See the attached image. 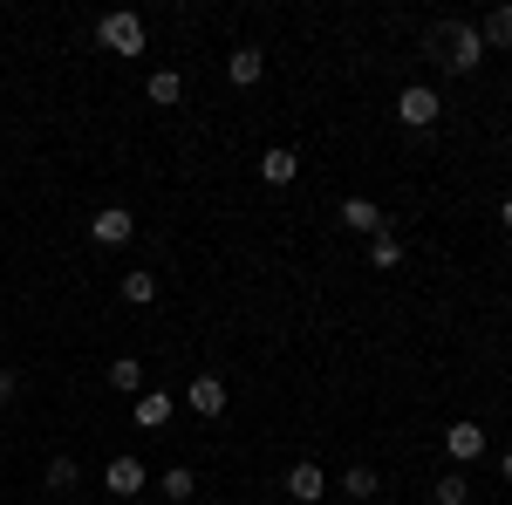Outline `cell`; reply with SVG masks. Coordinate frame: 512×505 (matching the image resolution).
I'll use <instances>...</instances> for the list:
<instances>
[{
    "label": "cell",
    "mask_w": 512,
    "mask_h": 505,
    "mask_svg": "<svg viewBox=\"0 0 512 505\" xmlns=\"http://www.w3.org/2000/svg\"><path fill=\"white\" fill-rule=\"evenodd\" d=\"M431 55L451 69V76H472L478 62H485V35H478V21H444V28H431Z\"/></svg>",
    "instance_id": "6da1fadb"
},
{
    "label": "cell",
    "mask_w": 512,
    "mask_h": 505,
    "mask_svg": "<svg viewBox=\"0 0 512 505\" xmlns=\"http://www.w3.org/2000/svg\"><path fill=\"white\" fill-rule=\"evenodd\" d=\"M96 41H103L110 55H144V14H130V7L103 14V21H96Z\"/></svg>",
    "instance_id": "7a4b0ae2"
},
{
    "label": "cell",
    "mask_w": 512,
    "mask_h": 505,
    "mask_svg": "<svg viewBox=\"0 0 512 505\" xmlns=\"http://www.w3.org/2000/svg\"><path fill=\"white\" fill-rule=\"evenodd\" d=\"M437 117H444V103H437V89H424V82H410V89L396 96V123H403V130H431Z\"/></svg>",
    "instance_id": "3957f363"
},
{
    "label": "cell",
    "mask_w": 512,
    "mask_h": 505,
    "mask_svg": "<svg viewBox=\"0 0 512 505\" xmlns=\"http://www.w3.org/2000/svg\"><path fill=\"white\" fill-rule=\"evenodd\" d=\"M144 485H151V471H144V458H130V451L103 465V492H117V499H137Z\"/></svg>",
    "instance_id": "277c9868"
},
{
    "label": "cell",
    "mask_w": 512,
    "mask_h": 505,
    "mask_svg": "<svg viewBox=\"0 0 512 505\" xmlns=\"http://www.w3.org/2000/svg\"><path fill=\"white\" fill-rule=\"evenodd\" d=\"M89 239H96V246H130V239H137V219H130L123 205H103V212L89 219Z\"/></svg>",
    "instance_id": "5b68a950"
},
{
    "label": "cell",
    "mask_w": 512,
    "mask_h": 505,
    "mask_svg": "<svg viewBox=\"0 0 512 505\" xmlns=\"http://www.w3.org/2000/svg\"><path fill=\"white\" fill-rule=\"evenodd\" d=\"M287 499H294V505H321V499H328V471L301 458V465L287 471Z\"/></svg>",
    "instance_id": "8992f818"
},
{
    "label": "cell",
    "mask_w": 512,
    "mask_h": 505,
    "mask_svg": "<svg viewBox=\"0 0 512 505\" xmlns=\"http://www.w3.org/2000/svg\"><path fill=\"white\" fill-rule=\"evenodd\" d=\"M342 226L362 239H376V233H390V219H383V205L376 198H342Z\"/></svg>",
    "instance_id": "52a82bcc"
},
{
    "label": "cell",
    "mask_w": 512,
    "mask_h": 505,
    "mask_svg": "<svg viewBox=\"0 0 512 505\" xmlns=\"http://www.w3.org/2000/svg\"><path fill=\"white\" fill-rule=\"evenodd\" d=\"M444 451H451L458 465H472V458H485V424H472V417H458V424L444 430Z\"/></svg>",
    "instance_id": "ba28073f"
},
{
    "label": "cell",
    "mask_w": 512,
    "mask_h": 505,
    "mask_svg": "<svg viewBox=\"0 0 512 505\" xmlns=\"http://www.w3.org/2000/svg\"><path fill=\"white\" fill-rule=\"evenodd\" d=\"M185 403H192L198 417H219V410L233 403V389L219 383V376H192V389H185Z\"/></svg>",
    "instance_id": "9c48e42d"
},
{
    "label": "cell",
    "mask_w": 512,
    "mask_h": 505,
    "mask_svg": "<svg viewBox=\"0 0 512 505\" xmlns=\"http://www.w3.org/2000/svg\"><path fill=\"white\" fill-rule=\"evenodd\" d=\"M171 410H178V403H171V389H144L130 417H137V430H164V424H171Z\"/></svg>",
    "instance_id": "30bf717a"
},
{
    "label": "cell",
    "mask_w": 512,
    "mask_h": 505,
    "mask_svg": "<svg viewBox=\"0 0 512 505\" xmlns=\"http://www.w3.org/2000/svg\"><path fill=\"white\" fill-rule=\"evenodd\" d=\"M226 76H233V89H253V82L267 76V55L260 48H233L226 55Z\"/></svg>",
    "instance_id": "8fae6325"
},
{
    "label": "cell",
    "mask_w": 512,
    "mask_h": 505,
    "mask_svg": "<svg viewBox=\"0 0 512 505\" xmlns=\"http://www.w3.org/2000/svg\"><path fill=\"white\" fill-rule=\"evenodd\" d=\"M260 178H267L274 192H280V185H294V178H301V157L287 151V144H274V151L260 157Z\"/></svg>",
    "instance_id": "7c38bea8"
},
{
    "label": "cell",
    "mask_w": 512,
    "mask_h": 505,
    "mask_svg": "<svg viewBox=\"0 0 512 505\" xmlns=\"http://www.w3.org/2000/svg\"><path fill=\"white\" fill-rule=\"evenodd\" d=\"M123 301H130V308H151V301H158V273L130 267V273H123Z\"/></svg>",
    "instance_id": "4fadbf2b"
},
{
    "label": "cell",
    "mask_w": 512,
    "mask_h": 505,
    "mask_svg": "<svg viewBox=\"0 0 512 505\" xmlns=\"http://www.w3.org/2000/svg\"><path fill=\"white\" fill-rule=\"evenodd\" d=\"M144 96H151L158 110H171V103H185V76H178V69H158V76L144 82Z\"/></svg>",
    "instance_id": "5bb4252c"
},
{
    "label": "cell",
    "mask_w": 512,
    "mask_h": 505,
    "mask_svg": "<svg viewBox=\"0 0 512 505\" xmlns=\"http://www.w3.org/2000/svg\"><path fill=\"white\" fill-rule=\"evenodd\" d=\"M110 389H117V396H144V362H137V355H117V362H110Z\"/></svg>",
    "instance_id": "9a60e30c"
},
{
    "label": "cell",
    "mask_w": 512,
    "mask_h": 505,
    "mask_svg": "<svg viewBox=\"0 0 512 505\" xmlns=\"http://www.w3.org/2000/svg\"><path fill=\"white\" fill-rule=\"evenodd\" d=\"M376 492H383V478H376L369 465H349V471H342V499L362 505V499H376Z\"/></svg>",
    "instance_id": "2e32d148"
},
{
    "label": "cell",
    "mask_w": 512,
    "mask_h": 505,
    "mask_svg": "<svg viewBox=\"0 0 512 505\" xmlns=\"http://www.w3.org/2000/svg\"><path fill=\"white\" fill-rule=\"evenodd\" d=\"M478 35H485V48H512V0H506V7H492V14L478 21Z\"/></svg>",
    "instance_id": "e0dca14e"
},
{
    "label": "cell",
    "mask_w": 512,
    "mask_h": 505,
    "mask_svg": "<svg viewBox=\"0 0 512 505\" xmlns=\"http://www.w3.org/2000/svg\"><path fill=\"white\" fill-rule=\"evenodd\" d=\"M369 267H376V273L403 267V239H396V233H376V239H369Z\"/></svg>",
    "instance_id": "ac0fdd59"
},
{
    "label": "cell",
    "mask_w": 512,
    "mask_h": 505,
    "mask_svg": "<svg viewBox=\"0 0 512 505\" xmlns=\"http://www.w3.org/2000/svg\"><path fill=\"white\" fill-rule=\"evenodd\" d=\"M158 492H164V499H171V505H185V499H192V492H198V478H192V471H185V465H171V471H164V478H158Z\"/></svg>",
    "instance_id": "d6986e66"
},
{
    "label": "cell",
    "mask_w": 512,
    "mask_h": 505,
    "mask_svg": "<svg viewBox=\"0 0 512 505\" xmlns=\"http://www.w3.org/2000/svg\"><path fill=\"white\" fill-rule=\"evenodd\" d=\"M76 485H82L76 458H48V492H76Z\"/></svg>",
    "instance_id": "ffe728a7"
},
{
    "label": "cell",
    "mask_w": 512,
    "mask_h": 505,
    "mask_svg": "<svg viewBox=\"0 0 512 505\" xmlns=\"http://www.w3.org/2000/svg\"><path fill=\"white\" fill-rule=\"evenodd\" d=\"M437 505H465L472 499V485H465V471H444V478H437V492H431Z\"/></svg>",
    "instance_id": "44dd1931"
},
{
    "label": "cell",
    "mask_w": 512,
    "mask_h": 505,
    "mask_svg": "<svg viewBox=\"0 0 512 505\" xmlns=\"http://www.w3.org/2000/svg\"><path fill=\"white\" fill-rule=\"evenodd\" d=\"M14 389H21V383H14V369H0V410L14 403Z\"/></svg>",
    "instance_id": "7402d4cb"
},
{
    "label": "cell",
    "mask_w": 512,
    "mask_h": 505,
    "mask_svg": "<svg viewBox=\"0 0 512 505\" xmlns=\"http://www.w3.org/2000/svg\"><path fill=\"white\" fill-rule=\"evenodd\" d=\"M499 226H506V233H512V198H506V205H499Z\"/></svg>",
    "instance_id": "603a6c76"
},
{
    "label": "cell",
    "mask_w": 512,
    "mask_h": 505,
    "mask_svg": "<svg viewBox=\"0 0 512 505\" xmlns=\"http://www.w3.org/2000/svg\"><path fill=\"white\" fill-rule=\"evenodd\" d=\"M499 471H506V485H512V451H506V458H499Z\"/></svg>",
    "instance_id": "cb8c5ba5"
}]
</instances>
